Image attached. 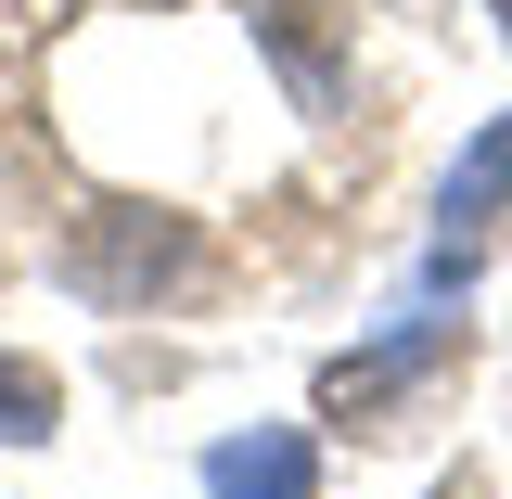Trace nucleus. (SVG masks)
Instances as JSON below:
<instances>
[{"mask_svg": "<svg viewBox=\"0 0 512 499\" xmlns=\"http://www.w3.org/2000/svg\"><path fill=\"white\" fill-rule=\"evenodd\" d=\"M308 487H320V436H295V423L205 448V499H308Z\"/></svg>", "mask_w": 512, "mask_h": 499, "instance_id": "obj_1", "label": "nucleus"}, {"mask_svg": "<svg viewBox=\"0 0 512 499\" xmlns=\"http://www.w3.org/2000/svg\"><path fill=\"white\" fill-rule=\"evenodd\" d=\"M448 346H461L448 320H410V333H397V346H372V359H333V372H320V410H333V423H346V410H384V397H410V384L436 372Z\"/></svg>", "mask_w": 512, "mask_h": 499, "instance_id": "obj_2", "label": "nucleus"}, {"mask_svg": "<svg viewBox=\"0 0 512 499\" xmlns=\"http://www.w3.org/2000/svg\"><path fill=\"white\" fill-rule=\"evenodd\" d=\"M436 218H448V244H487V231L512 218V116H487L474 141H461V167H448Z\"/></svg>", "mask_w": 512, "mask_h": 499, "instance_id": "obj_3", "label": "nucleus"}, {"mask_svg": "<svg viewBox=\"0 0 512 499\" xmlns=\"http://www.w3.org/2000/svg\"><path fill=\"white\" fill-rule=\"evenodd\" d=\"M64 423V384L39 372V359H13V346H0V448H39Z\"/></svg>", "mask_w": 512, "mask_h": 499, "instance_id": "obj_4", "label": "nucleus"}, {"mask_svg": "<svg viewBox=\"0 0 512 499\" xmlns=\"http://www.w3.org/2000/svg\"><path fill=\"white\" fill-rule=\"evenodd\" d=\"M487 13H500V39H512V0H487Z\"/></svg>", "mask_w": 512, "mask_h": 499, "instance_id": "obj_5", "label": "nucleus"}]
</instances>
